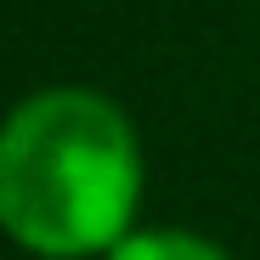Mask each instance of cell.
<instances>
[{
  "label": "cell",
  "instance_id": "2",
  "mask_svg": "<svg viewBox=\"0 0 260 260\" xmlns=\"http://www.w3.org/2000/svg\"><path fill=\"white\" fill-rule=\"evenodd\" d=\"M108 260H226V254L187 232H130L108 249Z\"/></svg>",
  "mask_w": 260,
  "mask_h": 260
},
{
  "label": "cell",
  "instance_id": "1",
  "mask_svg": "<svg viewBox=\"0 0 260 260\" xmlns=\"http://www.w3.org/2000/svg\"><path fill=\"white\" fill-rule=\"evenodd\" d=\"M142 147L96 91H40L0 124V226L23 249L79 260L130 238Z\"/></svg>",
  "mask_w": 260,
  "mask_h": 260
}]
</instances>
